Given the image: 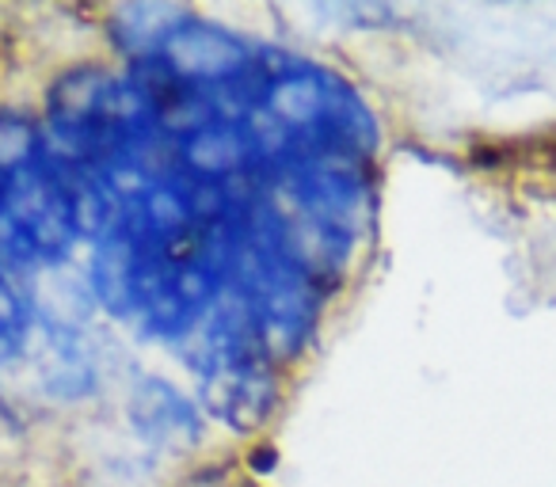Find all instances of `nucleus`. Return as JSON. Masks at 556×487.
<instances>
[{"mask_svg":"<svg viewBox=\"0 0 556 487\" xmlns=\"http://www.w3.org/2000/svg\"><path fill=\"white\" fill-rule=\"evenodd\" d=\"M336 294V279L320 267L294 217L260 187L229 214V279L225 297L244 305L282 366H294L317 339Z\"/></svg>","mask_w":556,"mask_h":487,"instance_id":"nucleus-1","label":"nucleus"},{"mask_svg":"<svg viewBox=\"0 0 556 487\" xmlns=\"http://www.w3.org/2000/svg\"><path fill=\"white\" fill-rule=\"evenodd\" d=\"M244 123L255 130L267 171L278 161L320 153H351L374 161L381 149V118L355 80L336 65L267 42L260 92Z\"/></svg>","mask_w":556,"mask_h":487,"instance_id":"nucleus-2","label":"nucleus"},{"mask_svg":"<svg viewBox=\"0 0 556 487\" xmlns=\"http://www.w3.org/2000/svg\"><path fill=\"white\" fill-rule=\"evenodd\" d=\"M176 355L191 373L194 400L206 419L232 434H252L270 419L287 366L275 358L240 302L222 294V302Z\"/></svg>","mask_w":556,"mask_h":487,"instance_id":"nucleus-3","label":"nucleus"},{"mask_svg":"<svg viewBox=\"0 0 556 487\" xmlns=\"http://www.w3.org/2000/svg\"><path fill=\"white\" fill-rule=\"evenodd\" d=\"M267 191L294 217L320 267L340 282L363 252L378 209L374 161L351 153L278 161L267 171Z\"/></svg>","mask_w":556,"mask_h":487,"instance_id":"nucleus-4","label":"nucleus"},{"mask_svg":"<svg viewBox=\"0 0 556 487\" xmlns=\"http://www.w3.org/2000/svg\"><path fill=\"white\" fill-rule=\"evenodd\" d=\"M130 423L149 441H194L202 438L206 415L194 396L179 393L172 381L156 373H146L130 388Z\"/></svg>","mask_w":556,"mask_h":487,"instance_id":"nucleus-5","label":"nucleus"},{"mask_svg":"<svg viewBox=\"0 0 556 487\" xmlns=\"http://www.w3.org/2000/svg\"><path fill=\"white\" fill-rule=\"evenodd\" d=\"M39 297L35 282L20 279L16 271L0 264V370L27 358L31 339L39 335Z\"/></svg>","mask_w":556,"mask_h":487,"instance_id":"nucleus-6","label":"nucleus"}]
</instances>
